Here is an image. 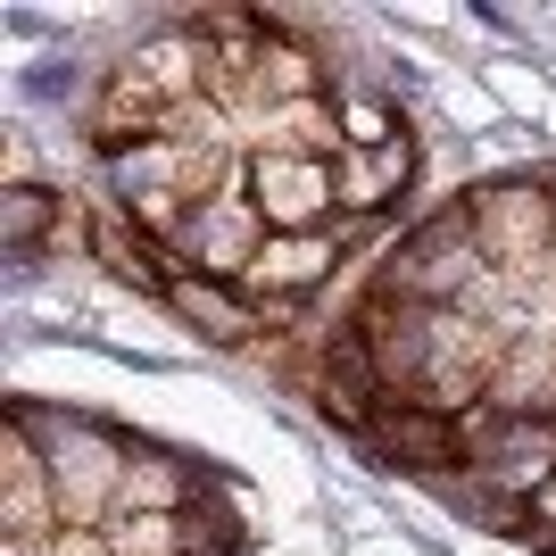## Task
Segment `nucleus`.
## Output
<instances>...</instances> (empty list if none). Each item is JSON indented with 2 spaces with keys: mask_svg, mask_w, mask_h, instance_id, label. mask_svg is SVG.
Wrapping results in <instances>:
<instances>
[{
  "mask_svg": "<svg viewBox=\"0 0 556 556\" xmlns=\"http://www.w3.org/2000/svg\"><path fill=\"white\" fill-rule=\"evenodd\" d=\"M9 416L42 441L50 457V482H59V523L67 532H109L116 523V490H125V448L116 432H100L92 416H42V407H9Z\"/></svg>",
  "mask_w": 556,
  "mask_h": 556,
  "instance_id": "nucleus-1",
  "label": "nucleus"
},
{
  "mask_svg": "<svg viewBox=\"0 0 556 556\" xmlns=\"http://www.w3.org/2000/svg\"><path fill=\"white\" fill-rule=\"evenodd\" d=\"M465 216H473V241L498 275L532 300L548 291V257H556V191L540 175H507V184H473L465 191Z\"/></svg>",
  "mask_w": 556,
  "mask_h": 556,
  "instance_id": "nucleus-2",
  "label": "nucleus"
},
{
  "mask_svg": "<svg viewBox=\"0 0 556 556\" xmlns=\"http://www.w3.org/2000/svg\"><path fill=\"white\" fill-rule=\"evenodd\" d=\"M266 241H275V225L257 216V200H250V159H241V175H232L208 208L184 225L175 257H184L191 275H208V282H241V275L257 266V250H266Z\"/></svg>",
  "mask_w": 556,
  "mask_h": 556,
  "instance_id": "nucleus-3",
  "label": "nucleus"
},
{
  "mask_svg": "<svg viewBox=\"0 0 556 556\" xmlns=\"http://www.w3.org/2000/svg\"><path fill=\"white\" fill-rule=\"evenodd\" d=\"M59 482H50L42 441L25 432L17 416L0 424V540H25V548H59Z\"/></svg>",
  "mask_w": 556,
  "mask_h": 556,
  "instance_id": "nucleus-4",
  "label": "nucleus"
},
{
  "mask_svg": "<svg viewBox=\"0 0 556 556\" xmlns=\"http://www.w3.org/2000/svg\"><path fill=\"white\" fill-rule=\"evenodd\" d=\"M250 200L275 232H325L341 225V184L332 159H282V150H250Z\"/></svg>",
  "mask_w": 556,
  "mask_h": 556,
  "instance_id": "nucleus-5",
  "label": "nucleus"
},
{
  "mask_svg": "<svg viewBox=\"0 0 556 556\" xmlns=\"http://www.w3.org/2000/svg\"><path fill=\"white\" fill-rule=\"evenodd\" d=\"M341 225H325V232H275L266 250H257V266L232 291H250L257 307H307L316 291H325L332 275H341Z\"/></svg>",
  "mask_w": 556,
  "mask_h": 556,
  "instance_id": "nucleus-6",
  "label": "nucleus"
},
{
  "mask_svg": "<svg viewBox=\"0 0 556 556\" xmlns=\"http://www.w3.org/2000/svg\"><path fill=\"white\" fill-rule=\"evenodd\" d=\"M332 184H341V216L382 225V216L407 200V184H416V134L382 141V150H341V159H332Z\"/></svg>",
  "mask_w": 556,
  "mask_h": 556,
  "instance_id": "nucleus-7",
  "label": "nucleus"
},
{
  "mask_svg": "<svg viewBox=\"0 0 556 556\" xmlns=\"http://www.w3.org/2000/svg\"><path fill=\"white\" fill-rule=\"evenodd\" d=\"M200 498H216V473H200L175 448H125V490H116V515H191Z\"/></svg>",
  "mask_w": 556,
  "mask_h": 556,
  "instance_id": "nucleus-8",
  "label": "nucleus"
},
{
  "mask_svg": "<svg viewBox=\"0 0 556 556\" xmlns=\"http://www.w3.org/2000/svg\"><path fill=\"white\" fill-rule=\"evenodd\" d=\"M159 300L175 307L191 332H208V341H225V349H241V341H257V332H266V316H257L250 291H232V282H208V275H191V266H175V275H166Z\"/></svg>",
  "mask_w": 556,
  "mask_h": 556,
  "instance_id": "nucleus-9",
  "label": "nucleus"
},
{
  "mask_svg": "<svg viewBox=\"0 0 556 556\" xmlns=\"http://www.w3.org/2000/svg\"><path fill=\"white\" fill-rule=\"evenodd\" d=\"M241 150H282V159H341V100H282L241 125Z\"/></svg>",
  "mask_w": 556,
  "mask_h": 556,
  "instance_id": "nucleus-10",
  "label": "nucleus"
},
{
  "mask_svg": "<svg viewBox=\"0 0 556 556\" xmlns=\"http://www.w3.org/2000/svg\"><path fill=\"white\" fill-rule=\"evenodd\" d=\"M366 441L382 448V457L432 473V465H457V457H465V424L432 416V407H382V416L366 424Z\"/></svg>",
  "mask_w": 556,
  "mask_h": 556,
  "instance_id": "nucleus-11",
  "label": "nucleus"
},
{
  "mask_svg": "<svg viewBox=\"0 0 556 556\" xmlns=\"http://www.w3.org/2000/svg\"><path fill=\"white\" fill-rule=\"evenodd\" d=\"M332 92V75L316 50H300L291 34H266V50H257V109H282V100H325Z\"/></svg>",
  "mask_w": 556,
  "mask_h": 556,
  "instance_id": "nucleus-12",
  "label": "nucleus"
},
{
  "mask_svg": "<svg viewBox=\"0 0 556 556\" xmlns=\"http://www.w3.org/2000/svg\"><path fill=\"white\" fill-rule=\"evenodd\" d=\"M341 141L349 150H382V141H399L407 134V116H399V100L391 92H366V84H341Z\"/></svg>",
  "mask_w": 556,
  "mask_h": 556,
  "instance_id": "nucleus-13",
  "label": "nucleus"
},
{
  "mask_svg": "<svg viewBox=\"0 0 556 556\" xmlns=\"http://www.w3.org/2000/svg\"><path fill=\"white\" fill-rule=\"evenodd\" d=\"M0 216H9V250H17V257L42 250V232H67V200H50L42 184H9Z\"/></svg>",
  "mask_w": 556,
  "mask_h": 556,
  "instance_id": "nucleus-14",
  "label": "nucleus"
},
{
  "mask_svg": "<svg viewBox=\"0 0 556 556\" xmlns=\"http://www.w3.org/2000/svg\"><path fill=\"white\" fill-rule=\"evenodd\" d=\"M515 523H523V532H532V540H548V548H556V482L540 490V498H532V507H523V515H515Z\"/></svg>",
  "mask_w": 556,
  "mask_h": 556,
  "instance_id": "nucleus-15",
  "label": "nucleus"
},
{
  "mask_svg": "<svg viewBox=\"0 0 556 556\" xmlns=\"http://www.w3.org/2000/svg\"><path fill=\"white\" fill-rule=\"evenodd\" d=\"M50 556H109V540H100V532H59Z\"/></svg>",
  "mask_w": 556,
  "mask_h": 556,
  "instance_id": "nucleus-16",
  "label": "nucleus"
},
{
  "mask_svg": "<svg viewBox=\"0 0 556 556\" xmlns=\"http://www.w3.org/2000/svg\"><path fill=\"white\" fill-rule=\"evenodd\" d=\"M0 556H50V548H25V540H0Z\"/></svg>",
  "mask_w": 556,
  "mask_h": 556,
  "instance_id": "nucleus-17",
  "label": "nucleus"
}]
</instances>
